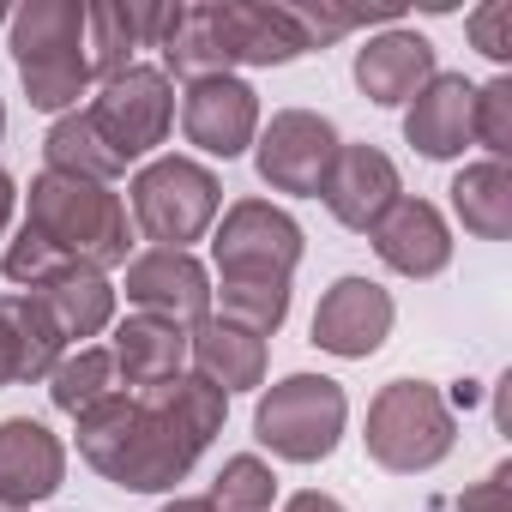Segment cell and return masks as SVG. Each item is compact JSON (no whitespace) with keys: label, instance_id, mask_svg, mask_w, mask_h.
<instances>
[{"label":"cell","instance_id":"cell-1","mask_svg":"<svg viewBox=\"0 0 512 512\" xmlns=\"http://www.w3.org/2000/svg\"><path fill=\"white\" fill-rule=\"evenodd\" d=\"M229 398L199 374H181L151 392H109L73 416L79 458L127 494H169L193 476L199 452L223 434Z\"/></svg>","mask_w":512,"mask_h":512},{"label":"cell","instance_id":"cell-2","mask_svg":"<svg viewBox=\"0 0 512 512\" xmlns=\"http://www.w3.org/2000/svg\"><path fill=\"white\" fill-rule=\"evenodd\" d=\"M25 229H37L67 266L115 272V266L133 260L127 199L115 187H97V181H73V175L43 169L25 193Z\"/></svg>","mask_w":512,"mask_h":512},{"label":"cell","instance_id":"cell-3","mask_svg":"<svg viewBox=\"0 0 512 512\" xmlns=\"http://www.w3.org/2000/svg\"><path fill=\"white\" fill-rule=\"evenodd\" d=\"M7 49L19 61L31 109L43 115H73L79 97L97 85L85 55V0H31L7 13Z\"/></svg>","mask_w":512,"mask_h":512},{"label":"cell","instance_id":"cell-4","mask_svg":"<svg viewBox=\"0 0 512 512\" xmlns=\"http://www.w3.org/2000/svg\"><path fill=\"white\" fill-rule=\"evenodd\" d=\"M362 446L380 470L392 476H422L434 464L452 458L458 446V416L446 404V392L434 380H386L368 398V422H362Z\"/></svg>","mask_w":512,"mask_h":512},{"label":"cell","instance_id":"cell-5","mask_svg":"<svg viewBox=\"0 0 512 512\" xmlns=\"http://www.w3.org/2000/svg\"><path fill=\"white\" fill-rule=\"evenodd\" d=\"M127 217L133 235H145L151 247L193 253V241H205L223 217V181L199 157H151L127 187Z\"/></svg>","mask_w":512,"mask_h":512},{"label":"cell","instance_id":"cell-6","mask_svg":"<svg viewBox=\"0 0 512 512\" xmlns=\"http://www.w3.org/2000/svg\"><path fill=\"white\" fill-rule=\"evenodd\" d=\"M350 428V398L332 374H284L253 404V440L284 464H326Z\"/></svg>","mask_w":512,"mask_h":512},{"label":"cell","instance_id":"cell-7","mask_svg":"<svg viewBox=\"0 0 512 512\" xmlns=\"http://www.w3.org/2000/svg\"><path fill=\"white\" fill-rule=\"evenodd\" d=\"M308 253V229L272 199H235L211 223L217 284H290Z\"/></svg>","mask_w":512,"mask_h":512},{"label":"cell","instance_id":"cell-8","mask_svg":"<svg viewBox=\"0 0 512 512\" xmlns=\"http://www.w3.org/2000/svg\"><path fill=\"white\" fill-rule=\"evenodd\" d=\"M85 115L97 121V133H103L127 163H139V157H151V151L169 139V127H175V85L163 79V67L133 61L127 73H115V79L97 85V97L85 103Z\"/></svg>","mask_w":512,"mask_h":512},{"label":"cell","instance_id":"cell-9","mask_svg":"<svg viewBox=\"0 0 512 512\" xmlns=\"http://www.w3.org/2000/svg\"><path fill=\"white\" fill-rule=\"evenodd\" d=\"M338 127L320 109H278L272 121H260V139H253V169L272 193L290 199H320L332 163H338Z\"/></svg>","mask_w":512,"mask_h":512},{"label":"cell","instance_id":"cell-10","mask_svg":"<svg viewBox=\"0 0 512 512\" xmlns=\"http://www.w3.org/2000/svg\"><path fill=\"white\" fill-rule=\"evenodd\" d=\"M121 290L133 314H151V320H169L181 332H193L199 320H211V272L181 247H145L121 266Z\"/></svg>","mask_w":512,"mask_h":512},{"label":"cell","instance_id":"cell-11","mask_svg":"<svg viewBox=\"0 0 512 512\" xmlns=\"http://www.w3.org/2000/svg\"><path fill=\"white\" fill-rule=\"evenodd\" d=\"M392 320H398L392 290L374 284V278H362V272H350V278H338V284L320 296L308 338H314L326 356H338V362H368V356L386 350Z\"/></svg>","mask_w":512,"mask_h":512},{"label":"cell","instance_id":"cell-12","mask_svg":"<svg viewBox=\"0 0 512 512\" xmlns=\"http://www.w3.org/2000/svg\"><path fill=\"white\" fill-rule=\"evenodd\" d=\"M181 133L199 157H247L253 139H260V91L235 73H217V79H193L181 91Z\"/></svg>","mask_w":512,"mask_h":512},{"label":"cell","instance_id":"cell-13","mask_svg":"<svg viewBox=\"0 0 512 512\" xmlns=\"http://www.w3.org/2000/svg\"><path fill=\"white\" fill-rule=\"evenodd\" d=\"M211 19H217L229 67H290V61L314 55L296 7H266V0H211Z\"/></svg>","mask_w":512,"mask_h":512},{"label":"cell","instance_id":"cell-14","mask_svg":"<svg viewBox=\"0 0 512 512\" xmlns=\"http://www.w3.org/2000/svg\"><path fill=\"white\" fill-rule=\"evenodd\" d=\"M374 253H380V266L410 278V284H428L452 266V223L434 199H398L380 223H374Z\"/></svg>","mask_w":512,"mask_h":512},{"label":"cell","instance_id":"cell-15","mask_svg":"<svg viewBox=\"0 0 512 512\" xmlns=\"http://www.w3.org/2000/svg\"><path fill=\"white\" fill-rule=\"evenodd\" d=\"M320 199L350 235H374V223L404 199V175L380 145H338V163H332Z\"/></svg>","mask_w":512,"mask_h":512},{"label":"cell","instance_id":"cell-16","mask_svg":"<svg viewBox=\"0 0 512 512\" xmlns=\"http://www.w3.org/2000/svg\"><path fill=\"white\" fill-rule=\"evenodd\" d=\"M61 482H67V446L49 422L37 416L0 422V500L13 512H31L37 500H55Z\"/></svg>","mask_w":512,"mask_h":512},{"label":"cell","instance_id":"cell-17","mask_svg":"<svg viewBox=\"0 0 512 512\" xmlns=\"http://www.w3.org/2000/svg\"><path fill=\"white\" fill-rule=\"evenodd\" d=\"M356 91L374 103V109H404L434 73H440V55H434V43L422 37V31H410V25H386V31H374L362 49H356Z\"/></svg>","mask_w":512,"mask_h":512},{"label":"cell","instance_id":"cell-18","mask_svg":"<svg viewBox=\"0 0 512 512\" xmlns=\"http://www.w3.org/2000/svg\"><path fill=\"white\" fill-rule=\"evenodd\" d=\"M470 97L476 85L464 73H434L404 103V145L428 163H458L470 151Z\"/></svg>","mask_w":512,"mask_h":512},{"label":"cell","instance_id":"cell-19","mask_svg":"<svg viewBox=\"0 0 512 512\" xmlns=\"http://www.w3.org/2000/svg\"><path fill=\"white\" fill-rule=\"evenodd\" d=\"M109 362L127 392H151L187 374V332L151 314H127L109 326Z\"/></svg>","mask_w":512,"mask_h":512},{"label":"cell","instance_id":"cell-20","mask_svg":"<svg viewBox=\"0 0 512 512\" xmlns=\"http://www.w3.org/2000/svg\"><path fill=\"white\" fill-rule=\"evenodd\" d=\"M266 368H272L266 338H253V332H241V326H229V320H217V314L187 332V374H199V380L217 386L223 398L260 392V386H266Z\"/></svg>","mask_w":512,"mask_h":512},{"label":"cell","instance_id":"cell-21","mask_svg":"<svg viewBox=\"0 0 512 512\" xmlns=\"http://www.w3.org/2000/svg\"><path fill=\"white\" fill-rule=\"evenodd\" d=\"M0 356H7V380L13 386H37L55 374V362L67 356L61 326L49 320V308L31 290L0 296Z\"/></svg>","mask_w":512,"mask_h":512},{"label":"cell","instance_id":"cell-22","mask_svg":"<svg viewBox=\"0 0 512 512\" xmlns=\"http://www.w3.org/2000/svg\"><path fill=\"white\" fill-rule=\"evenodd\" d=\"M31 296L49 308V320L61 326L67 350L103 338V332L115 326V302H121L115 284H109V272H91V266H61V272H55L49 284H37Z\"/></svg>","mask_w":512,"mask_h":512},{"label":"cell","instance_id":"cell-23","mask_svg":"<svg viewBox=\"0 0 512 512\" xmlns=\"http://www.w3.org/2000/svg\"><path fill=\"white\" fill-rule=\"evenodd\" d=\"M43 163L55 175H73V181H97V187H115L127 175V157L97 133V121L85 109L73 115H55L49 133H43Z\"/></svg>","mask_w":512,"mask_h":512},{"label":"cell","instance_id":"cell-24","mask_svg":"<svg viewBox=\"0 0 512 512\" xmlns=\"http://www.w3.org/2000/svg\"><path fill=\"white\" fill-rule=\"evenodd\" d=\"M452 217L464 223V235L476 241H506L512 235V169L482 157V163H464L452 175Z\"/></svg>","mask_w":512,"mask_h":512},{"label":"cell","instance_id":"cell-25","mask_svg":"<svg viewBox=\"0 0 512 512\" xmlns=\"http://www.w3.org/2000/svg\"><path fill=\"white\" fill-rule=\"evenodd\" d=\"M163 61V79L175 85H193V79H217V73H229V55H223V37H217V19H211V0H181V25H175V37L157 49Z\"/></svg>","mask_w":512,"mask_h":512},{"label":"cell","instance_id":"cell-26","mask_svg":"<svg viewBox=\"0 0 512 512\" xmlns=\"http://www.w3.org/2000/svg\"><path fill=\"white\" fill-rule=\"evenodd\" d=\"M139 0H97V7H85V55H91V79H115L133 67L139 55Z\"/></svg>","mask_w":512,"mask_h":512},{"label":"cell","instance_id":"cell-27","mask_svg":"<svg viewBox=\"0 0 512 512\" xmlns=\"http://www.w3.org/2000/svg\"><path fill=\"white\" fill-rule=\"evenodd\" d=\"M109 392H121V380H115V362H109V344H79V350H67L61 362H55V374H49V404L61 410V416H85L97 398H109Z\"/></svg>","mask_w":512,"mask_h":512},{"label":"cell","instance_id":"cell-28","mask_svg":"<svg viewBox=\"0 0 512 512\" xmlns=\"http://www.w3.org/2000/svg\"><path fill=\"white\" fill-rule=\"evenodd\" d=\"M272 500H278V470L260 452L223 458V470H217V482L205 494L211 512H272Z\"/></svg>","mask_w":512,"mask_h":512},{"label":"cell","instance_id":"cell-29","mask_svg":"<svg viewBox=\"0 0 512 512\" xmlns=\"http://www.w3.org/2000/svg\"><path fill=\"white\" fill-rule=\"evenodd\" d=\"M211 302H217V320H229L253 338H272V332H284L296 290L290 284H223V290H211Z\"/></svg>","mask_w":512,"mask_h":512},{"label":"cell","instance_id":"cell-30","mask_svg":"<svg viewBox=\"0 0 512 512\" xmlns=\"http://www.w3.org/2000/svg\"><path fill=\"white\" fill-rule=\"evenodd\" d=\"M470 145H482L494 163L512 157V79H488L470 97Z\"/></svg>","mask_w":512,"mask_h":512},{"label":"cell","instance_id":"cell-31","mask_svg":"<svg viewBox=\"0 0 512 512\" xmlns=\"http://www.w3.org/2000/svg\"><path fill=\"white\" fill-rule=\"evenodd\" d=\"M464 31H470V43H476L494 67H506V61H512V0H488V7H476V13L464 19Z\"/></svg>","mask_w":512,"mask_h":512},{"label":"cell","instance_id":"cell-32","mask_svg":"<svg viewBox=\"0 0 512 512\" xmlns=\"http://www.w3.org/2000/svg\"><path fill=\"white\" fill-rule=\"evenodd\" d=\"M506 476H512V470H506V464H494V470H488V476H482L476 488H464V494L452 500V512H512Z\"/></svg>","mask_w":512,"mask_h":512},{"label":"cell","instance_id":"cell-33","mask_svg":"<svg viewBox=\"0 0 512 512\" xmlns=\"http://www.w3.org/2000/svg\"><path fill=\"white\" fill-rule=\"evenodd\" d=\"M284 512H350L338 494H326V488H296L290 500H284Z\"/></svg>","mask_w":512,"mask_h":512},{"label":"cell","instance_id":"cell-34","mask_svg":"<svg viewBox=\"0 0 512 512\" xmlns=\"http://www.w3.org/2000/svg\"><path fill=\"white\" fill-rule=\"evenodd\" d=\"M13 205H19V181L0 169V241H7V223H13Z\"/></svg>","mask_w":512,"mask_h":512},{"label":"cell","instance_id":"cell-35","mask_svg":"<svg viewBox=\"0 0 512 512\" xmlns=\"http://www.w3.org/2000/svg\"><path fill=\"white\" fill-rule=\"evenodd\" d=\"M157 512H211V506H205V494H175V500H163Z\"/></svg>","mask_w":512,"mask_h":512},{"label":"cell","instance_id":"cell-36","mask_svg":"<svg viewBox=\"0 0 512 512\" xmlns=\"http://www.w3.org/2000/svg\"><path fill=\"white\" fill-rule=\"evenodd\" d=\"M0 139H7V103H0Z\"/></svg>","mask_w":512,"mask_h":512},{"label":"cell","instance_id":"cell-37","mask_svg":"<svg viewBox=\"0 0 512 512\" xmlns=\"http://www.w3.org/2000/svg\"><path fill=\"white\" fill-rule=\"evenodd\" d=\"M0 386H13V380H7V356H0Z\"/></svg>","mask_w":512,"mask_h":512},{"label":"cell","instance_id":"cell-38","mask_svg":"<svg viewBox=\"0 0 512 512\" xmlns=\"http://www.w3.org/2000/svg\"><path fill=\"white\" fill-rule=\"evenodd\" d=\"M0 512H13V506H7V500H0Z\"/></svg>","mask_w":512,"mask_h":512},{"label":"cell","instance_id":"cell-39","mask_svg":"<svg viewBox=\"0 0 512 512\" xmlns=\"http://www.w3.org/2000/svg\"><path fill=\"white\" fill-rule=\"evenodd\" d=\"M0 25H7V19H0Z\"/></svg>","mask_w":512,"mask_h":512}]
</instances>
